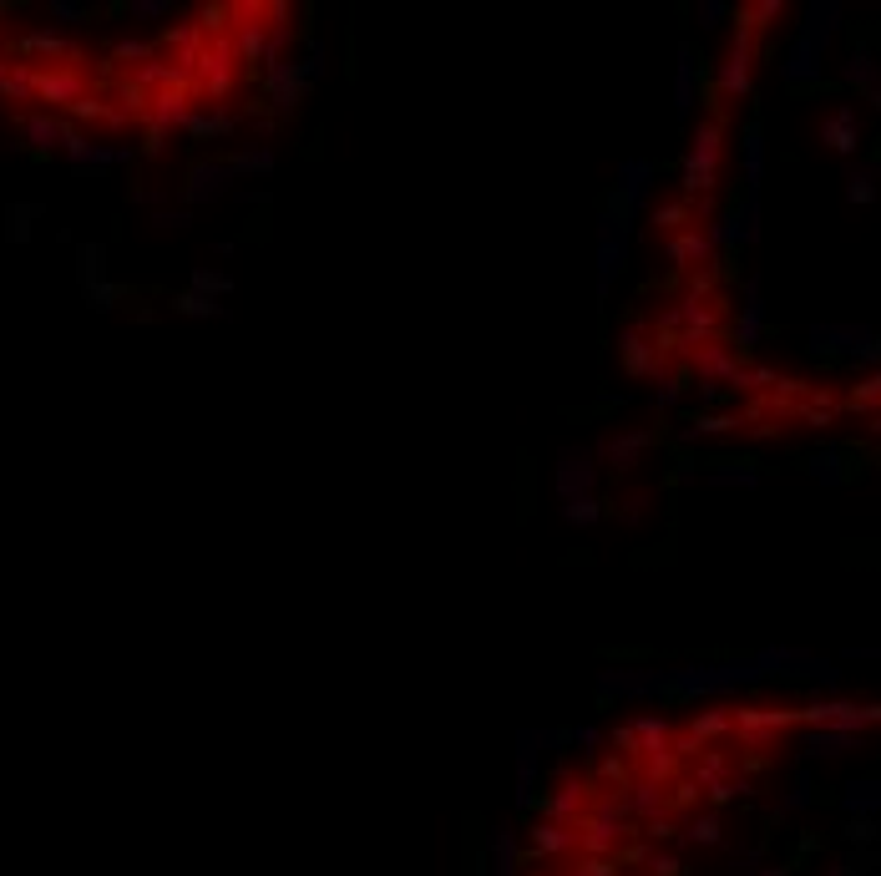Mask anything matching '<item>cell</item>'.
<instances>
[{
	"label": "cell",
	"instance_id": "3",
	"mask_svg": "<svg viewBox=\"0 0 881 876\" xmlns=\"http://www.w3.org/2000/svg\"><path fill=\"white\" fill-rule=\"evenodd\" d=\"M760 679L755 659H730V664H694V669H674L664 674V694L674 699H694V694H725L735 684H750Z\"/></svg>",
	"mask_w": 881,
	"mask_h": 876
},
{
	"label": "cell",
	"instance_id": "40",
	"mask_svg": "<svg viewBox=\"0 0 881 876\" xmlns=\"http://www.w3.org/2000/svg\"><path fill=\"white\" fill-rule=\"evenodd\" d=\"M228 168H233V178H238V173H274V152H269V147H244Z\"/></svg>",
	"mask_w": 881,
	"mask_h": 876
},
{
	"label": "cell",
	"instance_id": "27",
	"mask_svg": "<svg viewBox=\"0 0 881 876\" xmlns=\"http://www.w3.org/2000/svg\"><path fill=\"white\" fill-rule=\"evenodd\" d=\"M800 31H806V36L826 51V41L841 31V6H836V0H826V6H811V11H806V21H800Z\"/></svg>",
	"mask_w": 881,
	"mask_h": 876
},
{
	"label": "cell",
	"instance_id": "21",
	"mask_svg": "<svg viewBox=\"0 0 881 876\" xmlns=\"http://www.w3.org/2000/svg\"><path fill=\"white\" fill-rule=\"evenodd\" d=\"M557 497L573 502V497H593V461L578 451H568L563 461H557Z\"/></svg>",
	"mask_w": 881,
	"mask_h": 876
},
{
	"label": "cell",
	"instance_id": "62",
	"mask_svg": "<svg viewBox=\"0 0 881 876\" xmlns=\"http://www.w3.org/2000/svg\"><path fill=\"white\" fill-rule=\"evenodd\" d=\"M831 876H861V866H856V861H841V866H831Z\"/></svg>",
	"mask_w": 881,
	"mask_h": 876
},
{
	"label": "cell",
	"instance_id": "52",
	"mask_svg": "<svg viewBox=\"0 0 881 876\" xmlns=\"http://www.w3.org/2000/svg\"><path fill=\"white\" fill-rule=\"evenodd\" d=\"M725 16H730V6H725V0H699V26H704V31L725 26Z\"/></svg>",
	"mask_w": 881,
	"mask_h": 876
},
{
	"label": "cell",
	"instance_id": "34",
	"mask_svg": "<svg viewBox=\"0 0 881 876\" xmlns=\"http://www.w3.org/2000/svg\"><path fill=\"white\" fill-rule=\"evenodd\" d=\"M684 841H689V846H719V841H725V826H719L714 811H709V816H689V821H684Z\"/></svg>",
	"mask_w": 881,
	"mask_h": 876
},
{
	"label": "cell",
	"instance_id": "1",
	"mask_svg": "<svg viewBox=\"0 0 881 876\" xmlns=\"http://www.w3.org/2000/svg\"><path fill=\"white\" fill-rule=\"evenodd\" d=\"M719 168H725V117H704L684 157V198H714Z\"/></svg>",
	"mask_w": 881,
	"mask_h": 876
},
{
	"label": "cell",
	"instance_id": "30",
	"mask_svg": "<svg viewBox=\"0 0 881 876\" xmlns=\"http://www.w3.org/2000/svg\"><path fill=\"white\" fill-rule=\"evenodd\" d=\"M649 441H654L649 431H633V436H613V441L603 446V456H608V461H613L618 471H628V466H633L638 456H644V451H649Z\"/></svg>",
	"mask_w": 881,
	"mask_h": 876
},
{
	"label": "cell",
	"instance_id": "4",
	"mask_svg": "<svg viewBox=\"0 0 881 876\" xmlns=\"http://www.w3.org/2000/svg\"><path fill=\"white\" fill-rule=\"evenodd\" d=\"M755 56H760V36L740 21L725 61H719V76H714V92L719 102H745L750 97V82H755Z\"/></svg>",
	"mask_w": 881,
	"mask_h": 876
},
{
	"label": "cell",
	"instance_id": "17",
	"mask_svg": "<svg viewBox=\"0 0 881 876\" xmlns=\"http://www.w3.org/2000/svg\"><path fill=\"white\" fill-rule=\"evenodd\" d=\"M527 841H532V861H573L578 856V831L552 826V821H532Z\"/></svg>",
	"mask_w": 881,
	"mask_h": 876
},
{
	"label": "cell",
	"instance_id": "37",
	"mask_svg": "<svg viewBox=\"0 0 881 876\" xmlns=\"http://www.w3.org/2000/svg\"><path fill=\"white\" fill-rule=\"evenodd\" d=\"M876 401H881V375L871 370V375H866V380L846 395V411H866V416L876 421Z\"/></svg>",
	"mask_w": 881,
	"mask_h": 876
},
{
	"label": "cell",
	"instance_id": "60",
	"mask_svg": "<svg viewBox=\"0 0 881 876\" xmlns=\"http://www.w3.org/2000/svg\"><path fill=\"white\" fill-rule=\"evenodd\" d=\"M51 16H56V21H82V6H66V0H56Z\"/></svg>",
	"mask_w": 881,
	"mask_h": 876
},
{
	"label": "cell",
	"instance_id": "18",
	"mask_svg": "<svg viewBox=\"0 0 881 876\" xmlns=\"http://www.w3.org/2000/svg\"><path fill=\"white\" fill-rule=\"evenodd\" d=\"M760 335H765V289H760V279H745V309H740V320H735V345H740V355L755 350Z\"/></svg>",
	"mask_w": 881,
	"mask_h": 876
},
{
	"label": "cell",
	"instance_id": "61",
	"mask_svg": "<svg viewBox=\"0 0 881 876\" xmlns=\"http://www.w3.org/2000/svg\"><path fill=\"white\" fill-rule=\"evenodd\" d=\"M31 213H36V208H16V213H11V218H16V238H26V218H31Z\"/></svg>",
	"mask_w": 881,
	"mask_h": 876
},
{
	"label": "cell",
	"instance_id": "2",
	"mask_svg": "<svg viewBox=\"0 0 881 876\" xmlns=\"http://www.w3.org/2000/svg\"><path fill=\"white\" fill-rule=\"evenodd\" d=\"M730 725H735L730 740H740L745 750H770L800 725V709H790V704H730Z\"/></svg>",
	"mask_w": 881,
	"mask_h": 876
},
{
	"label": "cell",
	"instance_id": "44",
	"mask_svg": "<svg viewBox=\"0 0 881 876\" xmlns=\"http://www.w3.org/2000/svg\"><path fill=\"white\" fill-rule=\"evenodd\" d=\"M735 426H745V421L730 416V411H719V416H694V421H689V436H725V431H735Z\"/></svg>",
	"mask_w": 881,
	"mask_h": 876
},
{
	"label": "cell",
	"instance_id": "50",
	"mask_svg": "<svg viewBox=\"0 0 881 876\" xmlns=\"http://www.w3.org/2000/svg\"><path fill=\"white\" fill-rule=\"evenodd\" d=\"M198 31L203 36H228V6H203L198 11Z\"/></svg>",
	"mask_w": 881,
	"mask_h": 876
},
{
	"label": "cell",
	"instance_id": "46",
	"mask_svg": "<svg viewBox=\"0 0 881 876\" xmlns=\"http://www.w3.org/2000/svg\"><path fill=\"white\" fill-rule=\"evenodd\" d=\"M563 517H568L573 527H588V522L603 517V507H598V497H573V502H563Z\"/></svg>",
	"mask_w": 881,
	"mask_h": 876
},
{
	"label": "cell",
	"instance_id": "35",
	"mask_svg": "<svg viewBox=\"0 0 881 876\" xmlns=\"http://www.w3.org/2000/svg\"><path fill=\"white\" fill-rule=\"evenodd\" d=\"M851 745H856V735H836V730H811L806 735V755H826V760L846 755Z\"/></svg>",
	"mask_w": 881,
	"mask_h": 876
},
{
	"label": "cell",
	"instance_id": "19",
	"mask_svg": "<svg viewBox=\"0 0 881 876\" xmlns=\"http://www.w3.org/2000/svg\"><path fill=\"white\" fill-rule=\"evenodd\" d=\"M785 76H790L795 87H821V46H816L806 31H795V41H790Z\"/></svg>",
	"mask_w": 881,
	"mask_h": 876
},
{
	"label": "cell",
	"instance_id": "9",
	"mask_svg": "<svg viewBox=\"0 0 881 876\" xmlns=\"http://www.w3.org/2000/svg\"><path fill=\"white\" fill-rule=\"evenodd\" d=\"M649 188H654V163H649V157H628V163L618 168V193L608 198V213H618L628 223L633 213H644Z\"/></svg>",
	"mask_w": 881,
	"mask_h": 876
},
{
	"label": "cell",
	"instance_id": "12",
	"mask_svg": "<svg viewBox=\"0 0 881 876\" xmlns=\"http://www.w3.org/2000/svg\"><path fill=\"white\" fill-rule=\"evenodd\" d=\"M816 355H851V360H876V335L856 325H816L811 330Z\"/></svg>",
	"mask_w": 881,
	"mask_h": 876
},
{
	"label": "cell",
	"instance_id": "59",
	"mask_svg": "<svg viewBox=\"0 0 881 876\" xmlns=\"http://www.w3.org/2000/svg\"><path fill=\"white\" fill-rule=\"evenodd\" d=\"M157 223H163V228H188L193 213H188V208H178V213H157Z\"/></svg>",
	"mask_w": 881,
	"mask_h": 876
},
{
	"label": "cell",
	"instance_id": "63",
	"mask_svg": "<svg viewBox=\"0 0 881 876\" xmlns=\"http://www.w3.org/2000/svg\"><path fill=\"white\" fill-rule=\"evenodd\" d=\"M0 56H6V51H0Z\"/></svg>",
	"mask_w": 881,
	"mask_h": 876
},
{
	"label": "cell",
	"instance_id": "20",
	"mask_svg": "<svg viewBox=\"0 0 881 876\" xmlns=\"http://www.w3.org/2000/svg\"><path fill=\"white\" fill-rule=\"evenodd\" d=\"M821 142H826L831 152H856V147H861V112H856L851 102H841V107L821 122Z\"/></svg>",
	"mask_w": 881,
	"mask_h": 876
},
{
	"label": "cell",
	"instance_id": "24",
	"mask_svg": "<svg viewBox=\"0 0 881 876\" xmlns=\"http://www.w3.org/2000/svg\"><path fill=\"white\" fill-rule=\"evenodd\" d=\"M730 730H735V725H730V704H714V709H699V714H694L684 735L704 750V745H714V740H730Z\"/></svg>",
	"mask_w": 881,
	"mask_h": 876
},
{
	"label": "cell",
	"instance_id": "10",
	"mask_svg": "<svg viewBox=\"0 0 881 876\" xmlns=\"http://www.w3.org/2000/svg\"><path fill=\"white\" fill-rule=\"evenodd\" d=\"M193 112H198V97H193V92H183V87H173V92H157V97H147L142 122H147V132L168 137V132H183Z\"/></svg>",
	"mask_w": 881,
	"mask_h": 876
},
{
	"label": "cell",
	"instance_id": "13",
	"mask_svg": "<svg viewBox=\"0 0 881 876\" xmlns=\"http://www.w3.org/2000/svg\"><path fill=\"white\" fill-rule=\"evenodd\" d=\"M740 365H745L740 350L725 345V340H709V345H699V350L689 355V370L699 375V385H735Z\"/></svg>",
	"mask_w": 881,
	"mask_h": 876
},
{
	"label": "cell",
	"instance_id": "25",
	"mask_svg": "<svg viewBox=\"0 0 881 876\" xmlns=\"http://www.w3.org/2000/svg\"><path fill=\"white\" fill-rule=\"evenodd\" d=\"M628 735H633V760L649 755V750H664V745L674 740V730H669L664 714H638V720H628Z\"/></svg>",
	"mask_w": 881,
	"mask_h": 876
},
{
	"label": "cell",
	"instance_id": "32",
	"mask_svg": "<svg viewBox=\"0 0 881 876\" xmlns=\"http://www.w3.org/2000/svg\"><path fill=\"white\" fill-rule=\"evenodd\" d=\"M649 223H654L659 233H669V238H674V233H684V228H694V218H689V198H674V203H659Z\"/></svg>",
	"mask_w": 881,
	"mask_h": 876
},
{
	"label": "cell",
	"instance_id": "43",
	"mask_svg": "<svg viewBox=\"0 0 881 876\" xmlns=\"http://www.w3.org/2000/svg\"><path fill=\"white\" fill-rule=\"evenodd\" d=\"M811 476H816V482H826V487H841V482H846L841 451H821V456H811Z\"/></svg>",
	"mask_w": 881,
	"mask_h": 876
},
{
	"label": "cell",
	"instance_id": "42",
	"mask_svg": "<svg viewBox=\"0 0 881 876\" xmlns=\"http://www.w3.org/2000/svg\"><path fill=\"white\" fill-rule=\"evenodd\" d=\"M714 284H719V259L704 264V269H694L684 279V299H714Z\"/></svg>",
	"mask_w": 881,
	"mask_h": 876
},
{
	"label": "cell",
	"instance_id": "45",
	"mask_svg": "<svg viewBox=\"0 0 881 876\" xmlns=\"http://www.w3.org/2000/svg\"><path fill=\"white\" fill-rule=\"evenodd\" d=\"M228 289H233V279L218 274V269H198V274H193V294H203V299H218V294H228Z\"/></svg>",
	"mask_w": 881,
	"mask_h": 876
},
{
	"label": "cell",
	"instance_id": "29",
	"mask_svg": "<svg viewBox=\"0 0 881 876\" xmlns=\"http://www.w3.org/2000/svg\"><path fill=\"white\" fill-rule=\"evenodd\" d=\"M846 82H851V87H866V102H881V87H876V61H871V51H866V46H856V51H851V61H846Z\"/></svg>",
	"mask_w": 881,
	"mask_h": 876
},
{
	"label": "cell",
	"instance_id": "16",
	"mask_svg": "<svg viewBox=\"0 0 881 876\" xmlns=\"http://www.w3.org/2000/svg\"><path fill=\"white\" fill-rule=\"evenodd\" d=\"M664 259L679 269V274H694V269H704V264H714L719 254H714V244L704 238V228H684V233H674L669 238V249H664Z\"/></svg>",
	"mask_w": 881,
	"mask_h": 876
},
{
	"label": "cell",
	"instance_id": "14",
	"mask_svg": "<svg viewBox=\"0 0 881 876\" xmlns=\"http://www.w3.org/2000/svg\"><path fill=\"white\" fill-rule=\"evenodd\" d=\"M127 82L142 92V97H157V92H173V87H183V92H193V82L178 71V61L173 56H163V51H152L142 66H132V76Z\"/></svg>",
	"mask_w": 881,
	"mask_h": 876
},
{
	"label": "cell",
	"instance_id": "53",
	"mask_svg": "<svg viewBox=\"0 0 881 876\" xmlns=\"http://www.w3.org/2000/svg\"><path fill=\"white\" fill-rule=\"evenodd\" d=\"M679 395H684V380L679 375H659V411H674Z\"/></svg>",
	"mask_w": 881,
	"mask_h": 876
},
{
	"label": "cell",
	"instance_id": "41",
	"mask_svg": "<svg viewBox=\"0 0 881 876\" xmlns=\"http://www.w3.org/2000/svg\"><path fill=\"white\" fill-rule=\"evenodd\" d=\"M846 811L851 816H871L876 811V780H851L846 785Z\"/></svg>",
	"mask_w": 881,
	"mask_h": 876
},
{
	"label": "cell",
	"instance_id": "23",
	"mask_svg": "<svg viewBox=\"0 0 881 876\" xmlns=\"http://www.w3.org/2000/svg\"><path fill=\"white\" fill-rule=\"evenodd\" d=\"M228 183H233V168L228 163H198L193 173H188V203H208V198H218V193H228Z\"/></svg>",
	"mask_w": 881,
	"mask_h": 876
},
{
	"label": "cell",
	"instance_id": "55",
	"mask_svg": "<svg viewBox=\"0 0 881 876\" xmlns=\"http://www.w3.org/2000/svg\"><path fill=\"white\" fill-rule=\"evenodd\" d=\"M82 279H87V289H92V284H102V249H97V244H87V249H82Z\"/></svg>",
	"mask_w": 881,
	"mask_h": 876
},
{
	"label": "cell",
	"instance_id": "58",
	"mask_svg": "<svg viewBox=\"0 0 881 876\" xmlns=\"http://www.w3.org/2000/svg\"><path fill=\"white\" fill-rule=\"evenodd\" d=\"M563 740H568V745H583V750H593V745H603V735H598L593 725H578V730H568Z\"/></svg>",
	"mask_w": 881,
	"mask_h": 876
},
{
	"label": "cell",
	"instance_id": "5",
	"mask_svg": "<svg viewBox=\"0 0 881 876\" xmlns=\"http://www.w3.org/2000/svg\"><path fill=\"white\" fill-rule=\"evenodd\" d=\"M881 720L876 704H861V699H816L800 709V725L811 730H836V735H861Z\"/></svg>",
	"mask_w": 881,
	"mask_h": 876
},
{
	"label": "cell",
	"instance_id": "22",
	"mask_svg": "<svg viewBox=\"0 0 881 876\" xmlns=\"http://www.w3.org/2000/svg\"><path fill=\"white\" fill-rule=\"evenodd\" d=\"M26 56H41V61H51V66L82 61V51H76L66 36H56V31H26V36H21V61H26Z\"/></svg>",
	"mask_w": 881,
	"mask_h": 876
},
{
	"label": "cell",
	"instance_id": "36",
	"mask_svg": "<svg viewBox=\"0 0 881 876\" xmlns=\"http://www.w3.org/2000/svg\"><path fill=\"white\" fill-rule=\"evenodd\" d=\"M492 861H497V876H517V831L512 826H497Z\"/></svg>",
	"mask_w": 881,
	"mask_h": 876
},
{
	"label": "cell",
	"instance_id": "26",
	"mask_svg": "<svg viewBox=\"0 0 881 876\" xmlns=\"http://www.w3.org/2000/svg\"><path fill=\"white\" fill-rule=\"evenodd\" d=\"M233 122H238V117H233L228 107H198V112L188 117V127H183V132H188V137H198V142H208V137H228V132H233Z\"/></svg>",
	"mask_w": 881,
	"mask_h": 876
},
{
	"label": "cell",
	"instance_id": "38",
	"mask_svg": "<svg viewBox=\"0 0 881 876\" xmlns=\"http://www.w3.org/2000/svg\"><path fill=\"white\" fill-rule=\"evenodd\" d=\"M730 223H735V244H755L760 238V203L750 198L745 208H730Z\"/></svg>",
	"mask_w": 881,
	"mask_h": 876
},
{
	"label": "cell",
	"instance_id": "56",
	"mask_svg": "<svg viewBox=\"0 0 881 876\" xmlns=\"http://www.w3.org/2000/svg\"><path fill=\"white\" fill-rule=\"evenodd\" d=\"M806 801H811V775H795V785H790V795H785L780 811H800Z\"/></svg>",
	"mask_w": 881,
	"mask_h": 876
},
{
	"label": "cell",
	"instance_id": "28",
	"mask_svg": "<svg viewBox=\"0 0 881 876\" xmlns=\"http://www.w3.org/2000/svg\"><path fill=\"white\" fill-rule=\"evenodd\" d=\"M21 132H26V142H31L36 152H51V147H61V142H66V132H71V127L41 112V117H26V122H21Z\"/></svg>",
	"mask_w": 881,
	"mask_h": 876
},
{
	"label": "cell",
	"instance_id": "57",
	"mask_svg": "<svg viewBox=\"0 0 881 876\" xmlns=\"http://www.w3.org/2000/svg\"><path fill=\"white\" fill-rule=\"evenodd\" d=\"M876 836V821L871 816H851L846 821V841H871Z\"/></svg>",
	"mask_w": 881,
	"mask_h": 876
},
{
	"label": "cell",
	"instance_id": "6",
	"mask_svg": "<svg viewBox=\"0 0 881 876\" xmlns=\"http://www.w3.org/2000/svg\"><path fill=\"white\" fill-rule=\"evenodd\" d=\"M92 97V76L82 61H61V66H36V102H51V107H76Z\"/></svg>",
	"mask_w": 881,
	"mask_h": 876
},
{
	"label": "cell",
	"instance_id": "15",
	"mask_svg": "<svg viewBox=\"0 0 881 876\" xmlns=\"http://www.w3.org/2000/svg\"><path fill=\"white\" fill-rule=\"evenodd\" d=\"M264 92H269L274 112H279V117H289V112L304 102V76H299V66H294V61H284V56L264 61Z\"/></svg>",
	"mask_w": 881,
	"mask_h": 876
},
{
	"label": "cell",
	"instance_id": "47",
	"mask_svg": "<svg viewBox=\"0 0 881 876\" xmlns=\"http://www.w3.org/2000/svg\"><path fill=\"white\" fill-rule=\"evenodd\" d=\"M178 314H193V320H213V314H223V304H213V299H203V294H178V304H173Z\"/></svg>",
	"mask_w": 881,
	"mask_h": 876
},
{
	"label": "cell",
	"instance_id": "39",
	"mask_svg": "<svg viewBox=\"0 0 881 876\" xmlns=\"http://www.w3.org/2000/svg\"><path fill=\"white\" fill-rule=\"evenodd\" d=\"M709 482H714V487H760V471H755L750 461H740V466H719V471H709Z\"/></svg>",
	"mask_w": 881,
	"mask_h": 876
},
{
	"label": "cell",
	"instance_id": "7",
	"mask_svg": "<svg viewBox=\"0 0 881 876\" xmlns=\"http://www.w3.org/2000/svg\"><path fill=\"white\" fill-rule=\"evenodd\" d=\"M593 780L588 775H563L557 780V790L542 801V821H552V826H568V831H578V821H583V811H588V801H593Z\"/></svg>",
	"mask_w": 881,
	"mask_h": 876
},
{
	"label": "cell",
	"instance_id": "33",
	"mask_svg": "<svg viewBox=\"0 0 881 876\" xmlns=\"http://www.w3.org/2000/svg\"><path fill=\"white\" fill-rule=\"evenodd\" d=\"M745 183H750V188L765 183V137H760L755 122L745 127Z\"/></svg>",
	"mask_w": 881,
	"mask_h": 876
},
{
	"label": "cell",
	"instance_id": "51",
	"mask_svg": "<svg viewBox=\"0 0 881 876\" xmlns=\"http://www.w3.org/2000/svg\"><path fill=\"white\" fill-rule=\"evenodd\" d=\"M157 46H147V41H117L112 46V61H127V66H142L147 56H152Z\"/></svg>",
	"mask_w": 881,
	"mask_h": 876
},
{
	"label": "cell",
	"instance_id": "8",
	"mask_svg": "<svg viewBox=\"0 0 881 876\" xmlns=\"http://www.w3.org/2000/svg\"><path fill=\"white\" fill-rule=\"evenodd\" d=\"M618 355H623L628 375H638V380H659L664 375V350H659L654 325H628L618 335Z\"/></svg>",
	"mask_w": 881,
	"mask_h": 876
},
{
	"label": "cell",
	"instance_id": "31",
	"mask_svg": "<svg viewBox=\"0 0 881 876\" xmlns=\"http://www.w3.org/2000/svg\"><path fill=\"white\" fill-rule=\"evenodd\" d=\"M674 107L689 117L694 112V51L684 46L679 51V66H674Z\"/></svg>",
	"mask_w": 881,
	"mask_h": 876
},
{
	"label": "cell",
	"instance_id": "11",
	"mask_svg": "<svg viewBox=\"0 0 881 876\" xmlns=\"http://www.w3.org/2000/svg\"><path fill=\"white\" fill-rule=\"evenodd\" d=\"M623 228H628V223L603 208V218H598V294H603V299H608V289H613V279H618V269H623V259H628Z\"/></svg>",
	"mask_w": 881,
	"mask_h": 876
},
{
	"label": "cell",
	"instance_id": "54",
	"mask_svg": "<svg viewBox=\"0 0 881 876\" xmlns=\"http://www.w3.org/2000/svg\"><path fill=\"white\" fill-rule=\"evenodd\" d=\"M127 11H132L137 21H163V16H168L173 6H168V0H132V6H127Z\"/></svg>",
	"mask_w": 881,
	"mask_h": 876
},
{
	"label": "cell",
	"instance_id": "49",
	"mask_svg": "<svg viewBox=\"0 0 881 876\" xmlns=\"http://www.w3.org/2000/svg\"><path fill=\"white\" fill-rule=\"evenodd\" d=\"M638 866H649L654 876H679L684 871V861L674 851H644V861H638Z\"/></svg>",
	"mask_w": 881,
	"mask_h": 876
},
{
	"label": "cell",
	"instance_id": "48",
	"mask_svg": "<svg viewBox=\"0 0 881 876\" xmlns=\"http://www.w3.org/2000/svg\"><path fill=\"white\" fill-rule=\"evenodd\" d=\"M871 193H876V173H871V168H856V173L846 178V198H851V203H871Z\"/></svg>",
	"mask_w": 881,
	"mask_h": 876
}]
</instances>
